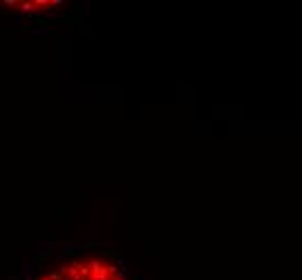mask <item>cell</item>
I'll return each mask as SVG.
<instances>
[{
    "instance_id": "6da1fadb",
    "label": "cell",
    "mask_w": 302,
    "mask_h": 280,
    "mask_svg": "<svg viewBox=\"0 0 302 280\" xmlns=\"http://www.w3.org/2000/svg\"><path fill=\"white\" fill-rule=\"evenodd\" d=\"M35 280H128L115 263L99 257L74 259L61 263L54 270L41 274Z\"/></svg>"
},
{
    "instance_id": "7a4b0ae2",
    "label": "cell",
    "mask_w": 302,
    "mask_h": 280,
    "mask_svg": "<svg viewBox=\"0 0 302 280\" xmlns=\"http://www.w3.org/2000/svg\"><path fill=\"white\" fill-rule=\"evenodd\" d=\"M7 7H15V9H20V11H35V13H39V11H50V9H54L58 7V2H50V0H45V2H4Z\"/></svg>"
}]
</instances>
